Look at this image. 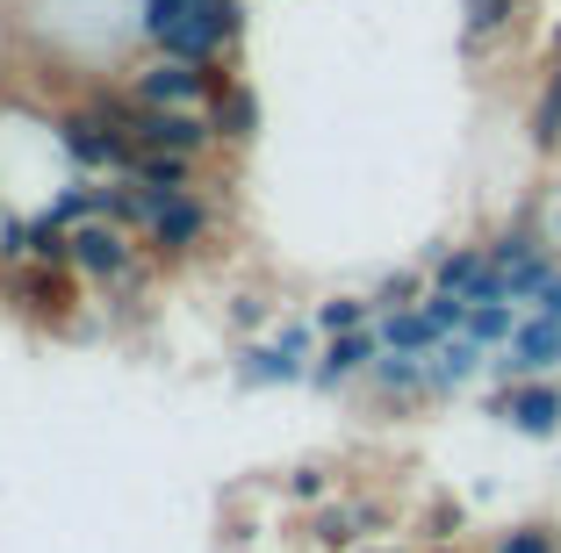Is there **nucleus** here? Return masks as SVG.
Segmentation results:
<instances>
[{"label": "nucleus", "instance_id": "f257e3e1", "mask_svg": "<svg viewBox=\"0 0 561 553\" xmlns=\"http://www.w3.org/2000/svg\"><path fill=\"white\" fill-rule=\"evenodd\" d=\"M123 123L130 130L123 137H137V145H151V151H202L209 145V123L202 115H187V108H123Z\"/></svg>", "mask_w": 561, "mask_h": 553}, {"label": "nucleus", "instance_id": "f03ea898", "mask_svg": "<svg viewBox=\"0 0 561 553\" xmlns=\"http://www.w3.org/2000/svg\"><path fill=\"white\" fill-rule=\"evenodd\" d=\"M554 359H561V324H554V316H540V324H518L490 367L512 381V375H540V367H554Z\"/></svg>", "mask_w": 561, "mask_h": 553}, {"label": "nucleus", "instance_id": "7ed1b4c3", "mask_svg": "<svg viewBox=\"0 0 561 553\" xmlns=\"http://www.w3.org/2000/svg\"><path fill=\"white\" fill-rule=\"evenodd\" d=\"M202 66L195 58H173V50H165L159 66L145 72V80H137V101H151V108H187V101H202Z\"/></svg>", "mask_w": 561, "mask_h": 553}, {"label": "nucleus", "instance_id": "20e7f679", "mask_svg": "<svg viewBox=\"0 0 561 553\" xmlns=\"http://www.w3.org/2000/svg\"><path fill=\"white\" fill-rule=\"evenodd\" d=\"M496 417H512L518 431H533V439H540V431H554V424H561V389H547V381L504 389V395H496Z\"/></svg>", "mask_w": 561, "mask_h": 553}, {"label": "nucleus", "instance_id": "39448f33", "mask_svg": "<svg viewBox=\"0 0 561 553\" xmlns=\"http://www.w3.org/2000/svg\"><path fill=\"white\" fill-rule=\"evenodd\" d=\"M72 266H87V274H123V266H130V244H123L116 223H80L72 230Z\"/></svg>", "mask_w": 561, "mask_h": 553}, {"label": "nucleus", "instance_id": "423d86ee", "mask_svg": "<svg viewBox=\"0 0 561 553\" xmlns=\"http://www.w3.org/2000/svg\"><path fill=\"white\" fill-rule=\"evenodd\" d=\"M66 151L80 165H130L123 130H101V115H72V123H66Z\"/></svg>", "mask_w": 561, "mask_h": 553}, {"label": "nucleus", "instance_id": "0eeeda50", "mask_svg": "<svg viewBox=\"0 0 561 553\" xmlns=\"http://www.w3.org/2000/svg\"><path fill=\"white\" fill-rule=\"evenodd\" d=\"M482 367V345L468 338V331H454V338H439V359L425 367V381L432 389H454V381H468Z\"/></svg>", "mask_w": 561, "mask_h": 553}, {"label": "nucleus", "instance_id": "6e6552de", "mask_svg": "<svg viewBox=\"0 0 561 553\" xmlns=\"http://www.w3.org/2000/svg\"><path fill=\"white\" fill-rule=\"evenodd\" d=\"M202 223H209V216H202V201L165 195V201H159V216H151V238H159V244H195V238H202Z\"/></svg>", "mask_w": 561, "mask_h": 553}, {"label": "nucleus", "instance_id": "1a4fd4ad", "mask_svg": "<svg viewBox=\"0 0 561 553\" xmlns=\"http://www.w3.org/2000/svg\"><path fill=\"white\" fill-rule=\"evenodd\" d=\"M446 331H439V316L432 310H397L389 324H381V345L389 353H425V345H439Z\"/></svg>", "mask_w": 561, "mask_h": 553}, {"label": "nucleus", "instance_id": "9d476101", "mask_svg": "<svg viewBox=\"0 0 561 553\" xmlns=\"http://www.w3.org/2000/svg\"><path fill=\"white\" fill-rule=\"evenodd\" d=\"M375 359V338H367L360 324L353 331H331V353H324V367H317V381H346L353 367H367Z\"/></svg>", "mask_w": 561, "mask_h": 553}, {"label": "nucleus", "instance_id": "9b49d317", "mask_svg": "<svg viewBox=\"0 0 561 553\" xmlns=\"http://www.w3.org/2000/svg\"><path fill=\"white\" fill-rule=\"evenodd\" d=\"M137 187H151V195H181L187 187V151H151V159H130Z\"/></svg>", "mask_w": 561, "mask_h": 553}, {"label": "nucleus", "instance_id": "f8f14e48", "mask_svg": "<svg viewBox=\"0 0 561 553\" xmlns=\"http://www.w3.org/2000/svg\"><path fill=\"white\" fill-rule=\"evenodd\" d=\"M296 353H302V331H280L274 353H252V359H245V381H296V375H302Z\"/></svg>", "mask_w": 561, "mask_h": 553}, {"label": "nucleus", "instance_id": "ddd939ff", "mask_svg": "<svg viewBox=\"0 0 561 553\" xmlns=\"http://www.w3.org/2000/svg\"><path fill=\"white\" fill-rule=\"evenodd\" d=\"M468 338H476V345H504V338H512V302H468Z\"/></svg>", "mask_w": 561, "mask_h": 553}, {"label": "nucleus", "instance_id": "4468645a", "mask_svg": "<svg viewBox=\"0 0 561 553\" xmlns=\"http://www.w3.org/2000/svg\"><path fill=\"white\" fill-rule=\"evenodd\" d=\"M30 260H44V266H66L72 260V238H66V223H58V216L30 223Z\"/></svg>", "mask_w": 561, "mask_h": 553}, {"label": "nucleus", "instance_id": "2eb2a0df", "mask_svg": "<svg viewBox=\"0 0 561 553\" xmlns=\"http://www.w3.org/2000/svg\"><path fill=\"white\" fill-rule=\"evenodd\" d=\"M482 274H490V260H476V252H454V260H439V288H446V295H476Z\"/></svg>", "mask_w": 561, "mask_h": 553}, {"label": "nucleus", "instance_id": "dca6fc26", "mask_svg": "<svg viewBox=\"0 0 561 553\" xmlns=\"http://www.w3.org/2000/svg\"><path fill=\"white\" fill-rule=\"evenodd\" d=\"M518 0H468V44H482V36H496L504 22H512Z\"/></svg>", "mask_w": 561, "mask_h": 553}, {"label": "nucleus", "instance_id": "f3484780", "mask_svg": "<svg viewBox=\"0 0 561 553\" xmlns=\"http://www.w3.org/2000/svg\"><path fill=\"white\" fill-rule=\"evenodd\" d=\"M375 375H381V389H425V367H417L411 353H389V359H375Z\"/></svg>", "mask_w": 561, "mask_h": 553}, {"label": "nucleus", "instance_id": "a211bd4d", "mask_svg": "<svg viewBox=\"0 0 561 553\" xmlns=\"http://www.w3.org/2000/svg\"><path fill=\"white\" fill-rule=\"evenodd\" d=\"M533 137H540V145H554V137H561V72H554V87H547L540 115H533Z\"/></svg>", "mask_w": 561, "mask_h": 553}, {"label": "nucleus", "instance_id": "6ab92c4d", "mask_svg": "<svg viewBox=\"0 0 561 553\" xmlns=\"http://www.w3.org/2000/svg\"><path fill=\"white\" fill-rule=\"evenodd\" d=\"M216 123H231V137H252V123H260V108H252V94H231L224 108H216Z\"/></svg>", "mask_w": 561, "mask_h": 553}, {"label": "nucleus", "instance_id": "aec40b11", "mask_svg": "<svg viewBox=\"0 0 561 553\" xmlns=\"http://www.w3.org/2000/svg\"><path fill=\"white\" fill-rule=\"evenodd\" d=\"M360 316H367V302H324V310H317V324H324V331H353Z\"/></svg>", "mask_w": 561, "mask_h": 553}, {"label": "nucleus", "instance_id": "412c9836", "mask_svg": "<svg viewBox=\"0 0 561 553\" xmlns=\"http://www.w3.org/2000/svg\"><path fill=\"white\" fill-rule=\"evenodd\" d=\"M187 8H195V0H151V8H145V30H151V36H159V30H165V22H181V15H187Z\"/></svg>", "mask_w": 561, "mask_h": 553}, {"label": "nucleus", "instance_id": "4be33fe9", "mask_svg": "<svg viewBox=\"0 0 561 553\" xmlns=\"http://www.w3.org/2000/svg\"><path fill=\"white\" fill-rule=\"evenodd\" d=\"M533 302H540V316H554V324H561V274H547V280H540V295H533Z\"/></svg>", "mask_w": 561, "mask_h": 553}, {"label": "nucleus", "instance_id": "5701e85b", "mask_svg": "<svg viewBox=\"0 0 561 553\" xmlns=\"http://www.w3.org/2000/svg\"><path fill=\"white\" fill-rule=\"evenodd\" d=\"M504 553H554V539H547V532H512Z\"/></svg>", "mask_w": 561, "mask_h": 553}, {"label": "nucleus", "instance_id": "b1692460", "mask_svg": "<svg viewBox=\"0 0 561 553\" xmlns=\"http://www.w3.org/2000/svg\"><path fill=\"white\" fill-rule=\"evenodd\" d=\"M533 252V238H496V266H512V260H526Z\"/></svg>", "mask_w": 561, "mask_h": 553}]
</instances>
